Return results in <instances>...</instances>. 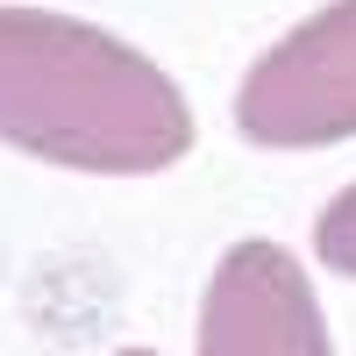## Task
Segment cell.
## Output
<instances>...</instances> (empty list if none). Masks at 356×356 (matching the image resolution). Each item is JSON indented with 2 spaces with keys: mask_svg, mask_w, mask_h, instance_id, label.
I'll return each mask as SVG.
<instances>
[{
  "mask_svg": "<svg viewBox=\"0 0 356 356\" xmlns=\"http://www.w3.org/2000/svg\"><path fill=\"white\" fill-rule=\"evenodd\" d=\"M0 143L65 171L143 178L193 150V107L157 57L100 22L0 8Z\"/></svg>",
  "mask_w": 356,
  "mask_h": 356,
  "instance_id": "cell-1",
  "label": "cell"
},
{
  "mask_svg": "<svg viewBox=\"0 0 356 356\" xmlns=\"http://www.w3.org/2000/svg\"><path fill=\"white\" fill-rule=\"evenodd\" d=\"M314 250L321 264H328L335 278H356V178L321 207V221H314Z\"/></svg>",
  "mask_w": 356,
  "mask_h": 356,
  "instance_id": "cell-4",
  "label": "cell"
},
{
  "mask_svg": "<svg viewBox=\"0 0 356 356\" xmlns=\"http://www.w3.org/2000/svg\"><path fill=\"white\" fill-rule=\"evenodd\" d=\"M122 356H157V349H122Z\"/></svg>",
  "mask_w": 356,
  "mask_h": 356,
  "instance_id": "cell-5",
  "label": "cell"
},
{
  "mask_svg": "<svg viewBox=\"0 0 356 356\" xmlns=\"http://www.w3.org/2000/svg\"><path fill=\"white\" fill-rule=\"evenodd\" d=\"M200 356H335L314 278L285 243H235L200 292Z\"/></svg>",
  "mask_w": 356,
  "mask_h": 356,
  "instance_id": "cell-3",
  "label": "cell"
},
{
  "mask_svg": "<svg viewBox=\"0 0 356 356\" xmlns=\"http://www.w3.org/2000/svg\"><path fill=\"white\" fill-rule=\"evenodd\" d=\"M235 129L257 150H328L356 136V0H328L243 72Z\"/></svg>",
  "mask_w": 356,
  "mask_h": 356,
  "instance_id": "cell-2",
  "label": "cell"
}]
</instances>
